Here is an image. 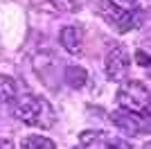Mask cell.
I'll return each instance as SVG.
<instances>
[{"mask_svg":"<svg viewBox=\"0 0 151 149\" xmlns=\"http://www.w3.org/2000/svg\"><path fill=\"white\" fill-rule=\"evenodd\" d=\"M79 149H83V147H79Z\"/></svg>","mask_w":151,"mask_h":149,"instance_id":"5bb4252c","label":"cell"},{"mask_svg":"<svg viewBox=\"0 0 151 149\" xmlns=\"http://www.w3.org/2000/svg\"><path fill=\"white\" fill-rule=\"evenodd\" d=\"M20 149H57V145L45 136H25L20 142Z\"/></svg>","mask_w":151,"mask_h":149,"instance_id":"9c48e42d","label":"cell"},{"mask_svg":"<svg viewBox=\"0 0 151 149\" xmlns=\"http://www.w3.org/2000/svg\"><path fill=\"white\" fill-rule=\"evenodd\" d=\"M59 41H61V45L68 50L70 54H81V48H83V32H81V27H77V25L63 27L61 34H59Z\"/></svg>","mask_w":151,"mask_h":149,"instance_id":"52a82bcc","label":"cell"},{"mask_svg":"<svg viewBox=\"0 0 151 149\" xmlns=\"http://www.w3.org/2000/svg\"><path fill=\"white\" fill-rule=\"evenodd\" d=\"M88 145H99V149H133L126 140L108 136L104 131H83L81 133V147H88Z\"/></svg>","mask_w":151,"mask_h":149,"instance_id":"8992f818","label":"cell"},{"mask_svg":"<svg viewBox=\"0 0 151 149\" xmlns=\"http://www.w3.org/2000/svg\"><path fill=\"white\" fill-rule=\"evenodd\" d=\"M117 104H120V108H126V111L149 115V86L138 79H122V86L117 90Z\"/></svg>","mask_w":151,"mask_h":149,"instance_id":"7a4b0ae2","label":"cell"},{"mask_svg":"<svg viewBox=\"0 0 151 149\" xmlns=\"http://www.w3.org/2000/svg\"><path fill=\"white\" fill-rule=\"evenodd\" d=\"M138 61H140V66H149V54H145V52H138Z\"/></svg>","mask_w":151,"mask_h":149,"instance_id":"7c38bea8","label":"cell"},{"mask_svg":"<svg viewBox=\"0 0 151 149\" xmlns=\"http://www.w3.org/2000/svg\"><path fill=\"white\" fill-rule=\"evenodd\" d=\"M115 2H126V5H131V2H135V0H115Z\"/></svg>","mask_w":151,"mask_h":149,"instance_id":"4fadbf2b","label":"cell"},{"mask_svg":"<svg viewBox=\"0 0 151 149\" xmlns=\"http://www.w3.org/2000/svg\"><path fill=\"white\" fill-rule=\"evenodd\" d=\"M106 77L111 81H122L126 77V72H129V54H126L124 45L115 43L111 45V50L106 52Z\"/></svg>","mask_w":151,"mask_h":149,"instance_id":"5b68a950","label":"cell"},{"mask_svg":"<svg viewBox=\"0 0 151 149\" xmlns=\"http://www.w3.org/2000/svg\"><path fill=\"white\" fill-rule=\"evenodd\" d=\"M52 5L61 12H77L81 7V0H52Z\"/></svg>","mask_w":151,"mask_h":149,"instance_id":"30bf717a","label":"cell"},{"mask_svg":"<svg viewBox=\"0 0 151 149\" xmlns=\"http://www.w3.org/2000/svg\"><path fill=\"white\" fill-rule=\"evenodd\" d=\"M149 118V115H147ZM142 113H135V111H126V108H120V111H113L111 113V120L117 129L124 133V136L133 138V136H142L149 131V120H147Z\"/></svg>","mask_w":151,"mask_h":149,"instance_id":"277c9868","label":"cell"},{"mask_svg":"<svg viewBox=\"0 0 151 149\" xmlns=\"http://www.w3.org/2000/svg\"><path fill=\"white\" fill-rule=\"evenodd\" d=\"M14 115L20 122L29 124V127H38V129H50L54 127V120H57L52 104L41 95H23L14 106Z\"/></svg>","mask_w":151,"mask_h":149,"instance_id":"6da1fadb","label":"cell"},{"mask_svg":"<svg viewBox=\"0 0 151 149\" xmlns=\"http://www.w3.org/2000/svg\"><path fill=\"white\" fill-rule=\"evenodd\" d=\"M99 14L115 32H129V30H133V25H135V20H133V14L135 12H129V9L120 7L115 0H101L99 2Z\"/></svg>","mask_w":151,"mask_h":149,"instance_id":"3957f363","label":"cell"},{"mask_svg":"<svg viewBox=\"0 0 151 149\" xmlns=\"http://www.w3.org/2000/svg\"><path fill=\"white\" fill-rule=\"evenodd\" d=\"M16 95H18V86H16L14 77L0 74V102H12V99H16Z\"/></svg>","mask_w":151,"mask_h":149,"instance_id":"ba28073f","label":"cell"},{"mask_svg":"<svg viewBox=\"0 0 151 149\" xmlns=\"http://www.w3.org/2000/svg\"><path fill=\"white\" fill-rule=\"evenodd\" d=\"M0 149H16V145L9 138H0Z\"/></svg>","mask_w":151,"mask_h":149,"instance_id":"8fae6325","label":"cell"}]
</instances>
